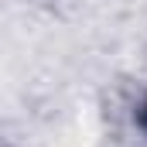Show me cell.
Returning a JSON list of instances; mask_svg holds the SVG:
<instances>
[{
    "instance_id": "obj_1",
    "label": "cell",
    "mask_w": 147,
    "mask_h": 147,
    "mask_svg": "<svg viewBox=\"0 0 147 147\" xmlns=\"http://www.w3.org/2000/svg\"><path fill=\"white\" fill-rule=\"evenodd\" d=\"M137 120H140V127H144V130H147V103H144V106H140V113H137Z\"/></svg>"
}]
</instances>
